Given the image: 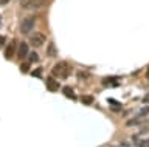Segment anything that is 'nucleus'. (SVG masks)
Returning <instances> with one entry per match:
<instances>
[{"instance_id": "2eb2a0df", "label": "nucleus", "mask_w": 149, "mask_h": 147, "mask_svg": "<svg viewBox=\"0 0 149 147\" xmlns=\"http://www.w3.org/2000/svg\"><path fill=\"white\" fill-rule=\"evenodd\" d=\"M40 73H42V70H40V68H39V70H34V71H33V76H36V77H37V76L40 75Z\"/></svg>"}, {"instance_id": "9b49d317", "label": "nucleus", "mask_w": 149, "mask_h": 147, "mask_svg": "<svg viewBox=\"0 0 149 147\" xmlns=\"http://www.w3.org/2000/svg\"><path fill=\"white\" fill-rule=\"evenodd\" d=\"M30 61L31 62H37V61H39V54H37V53H31L30 54Z\"/></svg>"}, {"instance_id": "4468645a", "label": "nucleus", "mask_w": 149, "mask_h": 147, "mask_svg": "<svg viewBox=\"0 0 149 147\" xmlns=\"http://www.w3.org/2000/svg\"><path fill=\"white\" fill-rule=\"evenodd\" d=\"M149 113V107H144L141 112H140V116H144V115H148Z\"/></svg>"}, {"instance_id": "9d476101", "label": "nucleus", "mask_w": 149, "mask_h": 147, "mask_svg": "<svg viewBox=\"0 0 149 147\" xmlns=\"http://www.w3.org/2000/svg\"><path fill=\"white\" fill-rule=\"evenodd\" d=\"M82 102L87 104V105H90V104L93 102V98H92V96H84V98H82Z\"/></svg>"}, {"instance_id": "f8f14e48", "label": "nucleus", "mask_w": 149, "mask_h": 147, "mask_svg": "<svg viewBox=\"0 0 149 147\" xmlns=\"http://www.w3.org/2000/svg\"><path fill=\"white\" fill-rule=\"evenodd\" d=\"M140 147H149V139H143L141 142H138Z\"/></svg>"}, {"instance_id": "ddd939ff", "label": "nucleus", "mask_w": 149, "mask_h": 147, "mask_svg": "<svg viewBox=\"0 0 149 147\" xmlns=\"http://www.w3.org/2000/svg\"><path fill=\"white\" fill-rule=\"evenodd\" d=\"M20 70H22V71H28V70H30V63H22V65H20Z\"/></svg>"}, {"instance_id": "f257e3e1", "label": "nucleus", "mask_w": 149, "mask_h": 147, "mask_svg": "<svg viewBox=\"0 0 149 147\" xmlns=\"http://www.w3.org/2000/svg\"><path fill=\"white\" fill-rule=\"evenodd\" d=\"M70 73H72V67H70L67 62H58L53 67V70H51V75L59 76V77H62V79H67L70 76Z\"/></svg>"}, {"instance_id": "0eeeda50", "label": "nucleus", "mask_w": 149, "mask_h": 147, "mask_svg": "<svg viewBox=\"0 0 149 147\" xmlns=\"http://www.w3.org/2000/svg\"><path fill=\"white\" fill-rule=\"evenodd\" d=\"M13 51H14V42H13V43H9L8 47H6V51H5V57H6V59H11Z\"/></svg>"}, {"instance_id": "39448f33", "label": "nucleus", "mask_w": 149, "mask_h": 147, "mask_svg": "<svg viewBox=\"0 0 149 147\" xmlns=\"http://www.w3.org/2000/svg\"><path fill=\"white\" fill-rule=\"evenodd\" d=\"M47 87H48L50 91H58V90L61 88L59 82L56 81L54 77H48V81H47Z\"/></svg>"}, {"instance_id": "dca6fc26", "label": "nucleus", "mask_w": 149, "mask_h": 147, "mask_svg": "<svg viewBox=\"0 0 149 147\" xmlns=\"http://www.w3.org/2000/svg\"><path fill=\"white\" fill-rule=\"evenodd\" d=\"M11 0H0V5H8Z\"/></svg>"}, {"instance_id": "f03ea898", "label": "nucleus", "mask_w": 149, "mask_h": 147, "mask_svg": "<svg viewBox=\"0 0 149 147\" xmlns=\"http://www.w3.org/2000/svg\"><path fill=\"white\" fill-rule=\"evenodd\" d=\"M34 25H36V17L34 16L25 17L23 22H22V25H20V31L23 34H26V33H30V31L34 28Z\"/></svg>"}, {"instance_id": "423d86ee", "label": "nucleus", "mask_w": 149, "mask_h": 147, "mask_svg": "<svg viewBox=\"0 0 149 147\" xmlns=\"http://www.w3.org/2000/svg\"><path fill=\"white\" fill-rule=\"evenodd\" d=\"M28 53H30V51H28V45H26L25 42H22L20 45H19V53H17V56H19V57H25Z\"/></svg>"}, {"instance_id": "20e7f679", "label": "nucleus", "mask_w": 149, "mask_h": 147, "mask_svg": "<svg viewBox=\"0 0 149 147\" xmlns=\"http://www.w3.org/2000/svg\"><path fill=\"white\" fill-rule=\"evenodd\" d=\"M44 42H45V36L42 33H36V34L31 36V45H33V47L37 48V47H40Z\"/></svg>"}, {"instance_id": "6e6552de", "label": "nucleus", "mask_w": 149, "mask_h": 147, "mask_svg": "<svg viewBox=\"0 0 149 147\" xmlns=\"http://www.w3.org/2000/svg\"><path fill=\"white\" fill-rule=\"evenodd\" d=\"M47 54H48V56H51V57H54L56 54H58V51H56V47H54V43H50V45H48Z\"/></svg>"}, {"instance_id": "1a4fd4ad", "label": "nucleus", "mask_w": 149, "mask_h": 147, "mask_svg": "<svg viewBox=\"0 0 149 147\" xmlns=\"http://www.w3.org/2000/svg\"><path fill=\"white\" fill-rule=\"evenodd\" d=\"M62 91H64V95L67 96V98H72V99H74V91H73L72 88H70V87H64Z\"/></svg>"}, {"instance_id": "7ed1b4c3", "label": "nucleus", "mask_w": 149, "mask_h": 147, "mask_svg": "<svg viewBox=\"0 0 149 147\" xmlns=\"http://www.w3.org/2000/svg\"><path fill=\"white\" fill-rule=\"evenodd\" d=\"M47 3V0H20V5L28 10H34V8H40Z\"/></svg>"}, {"instance_id": "f3484780", "label": "nucleus", "mask_w": 149, "mask_h": 147, "mask_svg": "<svg viewBox=\"0 0 149 147\" xmlns=\"http://www.w3.org/2000/svg\"><path fill=\"white\" fill-rule=\"evenodd\" d=\"M3 45H5V37H3V36H0V47H3Z\"/></svg>"}, {"instance_id": "a211bd4d", "label": "nucleus", "mask_w": 149, "mask_h": 147, "mask_svg": "<svg viewBox=\"0 0 149 147\" xmlns=\"http://www.w3.org/2000/svg\"><path fill=\"white\" fill-rule=\"evenodd\" d=\"M146 77H148V79H149V68H148V73H146Z\"/></svg>"}]
</instances>
